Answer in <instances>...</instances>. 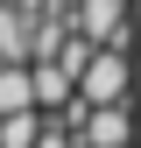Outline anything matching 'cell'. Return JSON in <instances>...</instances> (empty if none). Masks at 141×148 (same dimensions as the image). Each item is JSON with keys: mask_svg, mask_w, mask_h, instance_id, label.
<instances>
[{"mask_svg": "<svg viewBox=\"0 0 141 148\" xmlns=\"http://www.w3.org/2000/svg\"><path fill=\"white\" fill-rule=\"evenodd\" d=\"M70 92H78L85 113H92V106H127V92H134V57H127V49H92Z\"/></svg>", "mask_w": 141, "mask_h": 148, "instance_id": "obj_1", "label": "cell"}, {"mask_svg": "<svg viewBox=\"0 0 141 148\" xmlns=\"http://www.w3.org/2000/svg\"><path fill=\"white\" fill-rule=\"evenodd\" d=\"M7 113H35V92H28V64H0V120Z\"/></svg>", "mask_w": 141, "mask_h": 148, "instance_id": "obj_4", "label": "cell"}, {"mask_svg": "<svg viewBox=\"0 0 141 148\" xmlns=\"http://www.w3.org/2000/svg\"><path fill=\"white\" fill-rule=\"evenodd\" d=\"M78 141L85 148H134V106H92L78 120Z\"/></svg>", "mask_w": 141, "mask_h": 148, "instance_id": "obj_3", "label": "cell"}, {"mask_svg": "<svg viewBox=\"0 0 141 148\" xmlns=\"http://www.w3.org/2000/svg\"><path fill=\"white\" fill-rule=\"evenodd\" d=\"M35 134H42V113H7L0 120V148H28Z\"/></svg>", "mask_w": 141, "mask_h": 148, "instance_id": "obj_5", "label": "cell"}, {"mask_svg": "<svg viewBox=\"0 0 141 148\" xmlns=\"http://www.w3.org/2000/svg\"><path fill=\"white\" fill-rule=\"evenodd\" d=\"M70 28H78L92 49L120 42V28H127V0H78V7H70Z\"/></svg>", "mask_w": 141, "mask_h": 148, "instance_id": "obj_2", "label": "cell"}]
</instances>
